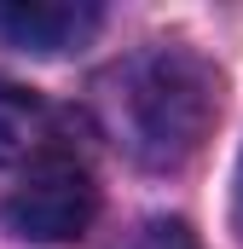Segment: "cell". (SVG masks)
<instances>
[{
  "label": "cell",
  "instance_id": "6da1fadb",
  "mask_svg": "<svg viewBox=\"0 0 243 249\" xmlns=\"http://www.w3.org/2000/svg\"><path fill=\"white\" fill-rule=\"evenodd\" d=\"M99 116L139 168H180L220 116V75L191 47H145L99 81Z\"/></svg>",
  "mask_w": 243,
  "mask_h": 249
},
{
  "label": "cell",
  "instance_id": "7a4b0ae2",
  "mask_svg": "<svg viewBox=\"0 0 243 249\" xmlns=\"http://www.w3.org/2000/svg\"><path fill=\"white\" fill-rule=\"evenodd\" d=\"M99 214V186L87 174L81 157H41L29 162L23 186L6 197V226L17 238H35V244H75Z\"/></svg>",
  "mask_w": 243,
  "mask_h": 249
},
{
  "label": "cell",
  "instance_id": "3957f363",
  "mask_svg": "<svg viewBox=\"0 0 243 249\" xmlns=\"http://www.w3.org/2000/svg\"><path fill=\"white\" fill-rule=\"evenodd\" d=\"M99 23L104 12L87 0H0V41L17 53H41V58L87 47Z\"/></svg>",
  "mask_w": 243,
  "mask_h": 249
},
{
  "label": "cell",
  "instance_id": "277c9868",
  "mask_svg": "<svg viewBox=\"0 0 243 249\" xmlns=\"http://www.w3.org/2000/svg\"><path fill=\"white\" fill-rule=\"evenodd\" d=\"M64 145V110H52L41 93L0 81V162H41L58 157Z\"/></svg>",
  "mask_w": 243,
  "mask_h": 249
},
{
  "label": "cell",
  "instance_id": "5b68a950",
  "mask_svg": "<svg viewBox=\"0 0 243 249\" xmlns=\"http://www.w3.org/2000/svg\"><path fill=\"white\" fill-rule=\"evenodd\" d=\"M127 249H203V244H197V232L185 220H145L127 238Z\"/></svg>",
  "mask_w": 243,
  "mask_h": 249
},
{
  "label": "cell",
  "instance_id": "8992f818",
  "mask_svg": "<svg viewBox=\"0 0 243 249\" xmlns=\"http://www.w3.org/2000/svg\"><path fill=\"white\" fill-rule=\"evenodd\" d=\"M238 226H243V162H238Z\"/></svg>",
  "mask_w": 243,
  "mask_h": 249
}]
</instances>
